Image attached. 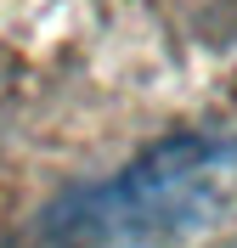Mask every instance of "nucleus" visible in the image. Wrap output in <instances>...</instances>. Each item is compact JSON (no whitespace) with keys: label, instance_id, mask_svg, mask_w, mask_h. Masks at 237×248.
Segmentation results:
<instances>
[{"label":"nucleus","instance_id":"nucleus-1","mask_svg":"<svg viewBox=\"0 0 237 248\" xmlns=\"http://www.w3.org/2000/svg\"><path fill=\"white\" fill-rule=\"evenodd\" d=\"M221 147L209 141H175L164 153H153L142 170H130L119 186L96 192L91 209L74 215L68 237L79 232H102V237H136V232H153L164 220H181L198 209V192H204L209 175H221Z\"/></svg>","mask_w":237,"mask_h":248}]
</instances>
